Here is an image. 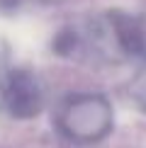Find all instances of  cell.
Instances as JSON below:
<instances>
[{"instance_id":"1","label":"cell","mask_w":146,"mask_h":148,"mask_svg":"<svg viewBox=\"0 0 146 148\" xmlns=\"http://www.w3.org/2000/svg\"><path fill=\"white\" fill-rule=\"evenodd\" d=\"M88 49L102 61L146 58V20L127 10H107L95 15L83 32L76 29V51Z\"/></svg>"},{"instance_id":"2","label":"cell","mask_w":146,"mask_h":148,"mask_svg":"<svg viewBox=\"0 0 146 148\" xmlns=\"http://www.w3.org/2000/svg\"><path fill=\"white\" fill-rule=\"evenodd\" d=\"M54 121L59 134L73 143H97L110 136L114 112L100 92H73L59 102Z\"/></svg>"},{"instance_id":"3","label":"cell","mask_w":146,"mask_h":148,"mask_svg":"<svg viewBox=\"0 0 146 148\" xmlns=\"http://www.w3.org/2000/svg\"><path fill=\"white\" fill-rule=\"evenodd\" d=\"M0 109L12 119H34L44 109V88L29 68H10L0 75Z\"/></svg>"},{"instance_id":"4","label":"cell","mask_w":146,"mask_h":148,"mask_svg":"<svg viewBox=\"0 0 146 148\" xmlns=\"http://www.w3.org/2000/svg\"><path fill=\"white\" fill-rule=\"evenodd\" d=\"M129 95L134 97V102L139 104V109L146 112V61H144V66L136 71V75H134V80H132Z\"/></svg>"}]
</instances>
